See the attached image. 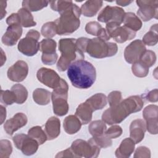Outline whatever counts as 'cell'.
Segmentation results:
<instances>
[{
    "label": "cell",
    "mask_w": 158,
    "mask_h": 158,
    "mask_svg": "<svg viewBox=\"0 0 158 158\" xmlns=\"http://www.w3.org/2000/svg\"><path fill=\"white\" fill-rule=\"evenodd\" d=\"M0 108H1V124H2L6 117V109L2 105H1Z\"/></svg>",
    "instance_id": "db71d44e"
},
{
    "label": "cell",
    "mask_w": 158,
    "mask_h": 158,
    "mask_svg": "<svg viewBox=\"0 0 158 158\" xmlns=\"http://www.w3.org/2000/svg\"><path fill=\"white\" fill-rule=\"evenodd\" d=\"M44 131L48 140H52L59 136L60 133V122L56 117H51L46 122Z\"/></svg>",
    "instance_id": "ffe728a7"
},
{
    "label": "cell",
    "mask_w": 158,
    "mask_h": 158,
    "mask_svg": "<svg viewBox=\"0 0 158 158\" xmlns=\"http://www.w3.org/2000/svg\"><path fill=\"white\" fill-rule=\"evenodd\" d=\"M27 122V115L23 113L18 112L12 118L6 120L4 124V128L9 135H12L15 131L26 125Z\"/></svg>",
    "instance_id": "ac0fdd59"
},
{
    "label": "cell",
    "mask_w": 158,
    "mask_h": 158,
    "mask_svg": "<svg viewBox=\"0 0 158 158\" xmlns=\"http://www.w3.org/2000/svg\"><path fill=\"white\" fill-rule=\"evenodd\" d=\"M51 8L60 14L62 12L67 9L70 6L73 2L72 1H49Z\"/></svg>",
    "instance_id": "74e56055"
},
{
    "label": "cell",
    "mask_w": 158,
    "mask_h": 158,
    "mask_svg": "<svg viewBox=\"0 0 158 158\" xmlns=\"http://www.w3.org/2000/svg\"><path fill=\"white\" fill-rule=\"evenodd\" d=\"M17 13L20 17L22 27L25 28H28L36 26V22L34 20L33 17L31 14V12L23 7H22L19 9Z\"/></svg>",
    "instance_id": "83f0119b"
},
{
    "label": "cell",
    "mask_w": 158,
    "mask_h": 158,
    "mask_svg": "<svg viewBox=\"0 0 158 158\" xmlns=\"http://www.w3.org/2000/svg\"><path fill=\"white\" fill-rule=\"evenodd\" d=\"M98 38H99L105 41H107L108 40H109L111 38L110 36H109V35L108 34L107 31H106V28H101V30H100V31L98 35Z\"/></svg>",
    "instance_id": "816d5d0a"
},
{
    "label": "cell",
    "mask_w": 158,
    "mask_h": 158,
    "mask_svg": "<svg viewBox=\"0 0 158 158\" xmlns=\"http://www.w3.org/2000/svg\"><path fill=\"white\" fill-rule=\"evenodd\" d=\"M123 25L136 32L142 27V22L140 19L133 12H126L123 21Z\"/></svg>",
    "instance_id": "d4e9b609"
},
{
    "label": "cell",
    "mask_w": 158,
    "mask_h": 158,
    "mask_svg": "<svg viewBox=\"0 0 158 158\" xmlns=\"http://www.w3.org/2000/svg\"><path fill=\"white\" fill-rule=\"evenodd\" d=\"M13 142L17 149L20 150L26 156H31L38 150V143L28 135L20 133L15 135L12 138Z\"/></svg>",
    "instance_id": "30bf717a"
},
{
    "label": "cell",
    "mask_w": 158,
    "mask_h": 158,
    "mask_svg": "<svg viewBox=\"0 0 158 158\" xmlns=\"http://www.w3.org/2000/svg\"><path fill=\"white\" fill-rule=\"evenodd\" d=\"M107 100L110 107L114 106L122 101V93L119 91H113L109 94Z\"/></svg>",
    "instance_id": "7bdbcfd3"
},
{
    "label": "cell",
    "mask_w": 158,
    "mask_h": 158,
    "mask_svg": "<svg viewBox=\"0 0 158 158\" xmlns=\"http://www.w3.org/2000/svg\"><path fill=\"white\" fill-rule=\"evenodd\" d=\"M81 125V122L75 115H70L66 117L63 122L64 129L69 135L77 133L80 130Z\"/></svg>",
    "instance_id": "603a6c76"
},
{
    "label": "cell",
    "mask_w": 158,
    "mask_h": 158,
    "mask_svg": "<svg viewBox=\"0 0 158 158\" xmlns=\"http://www.w3.org/2000/svg\"><path fill=\"white\" fill-rule=\"evenodd\" d=\"M92 108L93 111L103 109L107 104V97L103 93H96L85 101Z\"/></svg>",
    "instance_id": "484cf974"
},
{
    "label": "cell",
    "mask_w": 158,
    "mask_h": 158,
    "mask_svg": "<svg viewBox=\"0 0 158 158\" xmlns=\"http://www.w3.org/2000/svg\"><path fill=\"white\" fill-rule=\"evenodd\" d=\"M41 35L48 38L54 37L56 34V27L54 22H48L44 23L41 28Z\"/></svg>",
    "instance_id": "8d00e7d4"
},
{
    "label": "cell",
    "mask_w": 158,
    "mask_h": 158,
    "mask_svg": "<svg viewBox=\"0 0 158 158\" xmlns=\"http://www.w3.org/2000/svg\"><path fill=\"white\" fill-rule=\"evenodd\" d=\"M70 149L75 157L95 158L97 157L101 148L94 144L90 139L86 141L81 139H78L73 141Z\"/></svg>",
    "instance_id": "52a82bcc"
},
{
    "label": "cell",
    "mask_w": 158,
    "mask_h": 158,
    "mask_svg": "<svg viewBox=\"0 0 158 158\" xmlns=\"http://www.w3.org/2000/svg\"><path fill=\"white\" fill-rule=\"evenodd\" d=\"M146 50V48L145 44L141 40H134L125 48L124 51V58L127 62L133 64L139 60Z\"/></svg>",
    "instance_id": "4fadbf2b"
},
{
    "label": "cell",
    "mask_w": 158,
    "mask_h": 158,
    "mask_svg": "<svg viewBox=\"0 0 158 158\" xmlns=\"http://www.w3.org/2000/svg\"><path fill=\"white\" fill-rule=\"evenodd\" d=\"M28 135L31 138L35 139L39 144H43L48 140L45 131L40 126H35L31 127L28 130Z\"/></svg>",
    "instance_id": "1f68e13d"
},
{
    "label": "cell",
    "mask_w": 158,
    "mask_h": 158,
    "mask_svg": "<svg viewBox=\"0 0 158 158\" xmlns=\"http://www.w3.org/2000/svg\"><path fill=\"white\" fill-rule=\"evenodd\" d=\"M11 90L14 92L16 101L19 104L24 103L28 98V91L26 88L21 84H15L11 87Z\"/></svg>",
    "instance_id": "4dcf8cb0"
},
{
    "label": "cell",
    "mask_w": 158,
    "mask_h": 158,
    "mask_svg": "<svg viewBox=\"0 0 158 158\" xmlns=\"http://www.w3.org/2000/svg\"><path fill=\"white\" fill-rule=\"evenodd\" d=\"M158 35H157V24H154L151 26L150 30L143 37V42L144 44L148 46H154L157 43Z\"/></svg>",
    "instance_id": "d6a6232c"
},
{
    "label": "cell",
    "mask_w": 158,
    "mask_h": 158,
    "mask_svg": "<svg viewBox=\"0 0 158 158\" xmlns=\"http://www.w3.org/2000/svg\"><path fill=\"white\" fill-rule=\"evenodd\" d=\"M55 157L56 158H57V157H75V156L74 155V154L72 152L70 148H69L65 150H64L62 151L58 152Z\"/></svg>",
    "instance_id": "f907efd6"
},
{
    "label": "cell",
    "mask_w": 158,
    "mask_h": 158,
    "mask_svg": "<svg viewBox=\"0 0 158 158\" xmlns=\"http://www.w3.org/2000/svg\"><path fill=\"white\" fill-rule=\"evenodd\" d=\"M123 130L119 125H113L105 131V135L110 139H115L121 136Z\"/></svg>",
    "instance_id": "ee69618b"
},
{
    "label": "cell",
    "mask_w": 158,
    "mask_h": 158,
    "mask_svg": "<svg viewBox=\"0 0 158 158\" xmlns=\"http://www.w3.org/2000/svg\"><path fill=\"white\" fill-rule=\"evenodd\" d=\"M89 38L81 37L78 39H76V45L77 48L83 53L86 52V48L88 44Z\"/></svg>",
    "instance_id": "7dc6e473"
},
{
    "label": "cell",
    "mask_w": 158,
    "mask_h": 158,
    "mask_svg": "<svg viewBox=\"0 0 158 158\" xmlns=\"http://www.w3.org/2000/svg\"><path fill=\"white\" fill-rule=\"evenodd\" d=\"M106 130L107 127L106 123L100 120L93 121L88 126V131L93 137H98L104 135Z\"/></svg>",
    "instance_id": "f1b7e54d"
},
{
    "label": "cell",
    "mask_w": 158,
    "mask_h": 158,
    "mask_svg": "<svg viewBox=\"0 0 158 158\" xmlns=\"http://www.w3.org/2000/svg\"><path fill=\"white\" fill-rule=\"evenodd\" d=\"M56 42L51 38L43 40L40 43V51L42 54H50L56 52Z\"/></svg>",
    "instance_id": "836d02e7"
},
{
    "label": "cell",
    "mask_w": 158,
    "mask_h": 158,
    "mask_svg": "<svg viewBox=\"0 0 158 158\" xmlns=\"http://www.w3.org/2000/svg\"><path fill=\"white\" fill-rule=\"evenodd\" d=\"M90 139L100 148H106L111 146L112 144V139L107 137L105 134L98 137H92Z\"/></svg>",
    "instance_id": "60d3db41"
},
{
    "label": "cell",
    "mask_w": 158,
    "mask_h": 158,
    "mask_svg": "<svg viewBox=\"0 0 158 158\" xmlns=\"http://www.w3.org/2000/svg\"><path fill=\"white\" fill-rule=\"evenodd\" d=\"M67 76L72 85L79 89H88L95 82L96 71L90 62L84 59L77 60L67 69Z\"/></svg>",
    "instance_id": "7a4b0ae2"
},
{
    "label": "cell",
    "mask_w": 158,
    "mask_h": 158,
    "mask_svg": "<svg viewBox=\"0 0 158 158\" xmlns=\"http://www.w3.org/2000/svg\"><path fill=\"white\" fill-rule=\"evenodd\" d=\"M0 5H1V19H2L6 14V7L7 6V2L4 1H1Z\"/></svg>",
    "instance_id": "f5cc1de1"
},
{
    "label": "cell",
    "mask_w": 158,
    "mask_h": 158,
    "mask_svg": "<svg viewBox=\"0 0 158 158\" xmlns=\"http://www.w3.org/2000/svg\"><path fill=\"white\" fill-rule=\"evenodd\" d=\"M102 1H87L81 5V14L88 17H94L102 6Z\"/></svg>",
    "instance_id": "cb8c5ba5"
},
{
    "label": "cell",
    "mask_w": 158,
    "mask_h": 158,
    "mask_svg": "<svg viewBox=\"0 0 158 158\" xmlns=\"http://www.w3.org/2000/svg\"><path fill=\"white\" fill-rule=\"evenodd\" d=\"M143 106L144 102L140 96H129L106 109L102 115V120L108 125L120 123L131 114L139 112Z\"/></svg>",
    "instance_id": "6da1fadb"
},
{
    "label": "cell",
    "mask_w": 158,
    "mask_h": 158,
    "mask_svg": "<svg viewBox=\"0 0 158 158\" xmlns=\"http://www.w3.org/2000/svg\"><path fill=\"white\" fill-rule=\"evenodd\" d=\"M125 12L118 6H106L98 15V20L102 23L116 22L118 24L123 23Z\"/></svg>",
    "instance_id": "8fae6325"
},
{
    "label": "cell",
    "mask_w": 158,
    "mask_h": 158,
    "mask_svg": "<svg viewBox=\"0 0 158 158\" xmlns=\"http://www.w3.org/2000/svg\"><path fill=\"white\" fill-rule=\"evenodd\" d=\"M40 38L39 31L35 30H30L26 34V36L20 40L18 44V50L23 55L33 56L40 50V43L38 40Z\"/></svg>",
    "instance_id": "ba28073f"
},
{
    "label": "cell",
    "mask_w": 158,
    "mask_h": 158,
    "mask_svg": "<svg viewBox=\"0 0 158 158\" xmlns=\"http://www.w3.org/2000/svg\"><path fill=\"white\" fill-rule=\"evenodd\" d=\"M28 66L26 62L19 60L10 66L7 72V77L12 81L21 82L27 77Z\"/></svg>",
    "instance_id": "2e32d148"
},
{
    "label": "cell",
    "mask_w": 158,
    "mask_h": 158,
    "mask_svg": "<svg viewBox=\"0 0 158 158\" xmlns=\"http://www.w3.org/2000/svg\"><path fill=\"white\" fill-rule=\"evenodd\" d=\"M133 1H122V0H118L116 1V4L117 5L121 6H126L131 4Z\"/></svg>",
    "instance_id": "11a10c76"
},
{
    "label": "cell",
    "mask_w": 158,
    "mask_h": 158,
    "mask_svg": "<svg viewBox=\"0 0 158 158\" xmlns=\"http://www.w3.org/2000/svg\"><path fill=\"white\" fill-rule=\"evenodd\" d=\"M102 28V27L101 25V24L99 23L98 22L92 21L86 23L85 29L87 33L93 36H98Z\"/></svg>",
    "instance_id": "b9f144b4"
},
{
    "label": "cell",
    "mask_w": 158,
    "mask_h": 158,
    "mask_svg": "<svg viewBox=\"0 0 158 158\" xmlns=\"http://www.w3.org/2000/svg\"><path fill=\"white\" fill-rule=\"evenodd\" d=\"M59 50L61 56L57 62L60 72L67 70L70 64L77 60L85 59V55L76 45L75 38H62L59 41Z\"/></svg>",
    "instance_id": "277c9868"
},
{
    "label": "cell",
    "mask_w": 158,
    "mask_h": 158,
    "mask_svg": "<svg viewBox=\"0 0 158 158\" xmlns=\"http://www.w3.org/2000/svg\"><path fill=\"white\" fill-rule=\"evenodd\" d=\"M158 107L154 104L146 106L143 112V117L146 123V130L152 135L157 134Z\"/></svg>",
    "instance_id": "5bb4252c"
},
{
    "label": "cell",
    "mask_w": 158,
    "mask_h": 158,
    "mask_svg": "<svg viewBox=\"0 0 158 158\" xmlns=\"http://www.w3.org/2000/svg\"><path fill=\"white\" fill-rule=\"evenodd\" d=\"M12 152L11 143L7 139H1L0 141V157H9Z\"/></svg>",
    "instance_id": "ab89813d"
},
{
    "label": "cell",
    "mask_w": 158,
    "mask_h": 158,
    "mask_svg": "<svg viewBox=\"0 0 158 158\" xmlns=\"http://www.w3.org/2000/svg\"><path fill=\"white\" fill-rule=\"evenodd\" d=\"M146 131V127L144 120L139 118L134 120L130 125V138L135 144H138L144 139Z\"/></svg>",
    "instance_id": "d6986e66"
},
{
    "label": "cell",
    "mask_w": 158,
    "mask_h": 158,
    "mask_svg": "<svg viewBox=\"0 0 158 158\" xmlns=\"http://www.w3.org/2000/svg\"><path fill=\"white\" fill-rule=\"evenodd\" d=\"M69 86L62 78L57 87L51 93V99L54 113L57 116H64L68 113L69 106L67 102Z\"/></svg>",
    "instance_id": "8992f818"
},
{
    "label": "cell",
    "mask_w": 158,
    "mask_h": 158,
    "mask_svg": "<svg viewBox=\"0 0 158 158\" xmlns=\"http://www.w3.org/2000/svg\"><path fill=\"white\" fill-rule=\"evenodd\" d=\"M6 23L8 25L15 23H19L21 25L20 17L18 13H12L6 19Z\"/></svg>",
    "instance_id": "681fc988"
},
{
    "label": "cell",
    "mask_w": 158,
    "mask_h": 158,
    "mask_svg": "<svg viewBox=\"0 0 158 158\" xmlns=\"http://www.w3.org/2000/svg\"><path fill=\"white\" fill-rule=\"evenodd\" d=\"M146 99L151 102H156L158 101V91L157 89H154L149 91L145 96Z\"/></svg>",
    "instance_id": "c3c4849f"
},
{
    "label": "cell",
    "mask_w": 158,
    "mask_h": 158,
    "mask_svg": "<svg viewBox=\"0 0 158 158\" xmlns=\"http://www.w3.org/2000/svg\"><path fill=\"white\" fill-rule=\"evenodd\" d=\"M49 1L42 0H25L22 1V7L30 12H36L48 6Z\"/></svg>",
    "instance_id": "f546056e"
},
{
    "label": "cell",
    "mask_w": 158,
    "mask_h": 158,
    "mask_svg": "<svg viewBox=\"0 0 158 158\" xmlns=\"http://www.w3.org/2000/svg\"><path fill=\"white\" fill-rule=\"evenodd\" d=\"M117 51L118 47L115 43L107 42L99 38L89 39L86 48V52L91 57L96 59L114 56Z\"/></svg>",
    "instance_id": "5b68a950"
},
{
    "label": "cell",
    "mask_w": 158,
    "mask_h": 158,
    "mask_svg": "<svg viewBox=\"0 0 158 158\" xmlns=\"http://www.w3.org/2000/svg\"><path fill=\"white\" fill-rule=\"evenodd\" d=\"M137 6L139 9L137 15L144 22H147L153 18H157L158 1L143 0L136 1Z\"/></svg>",
    "instance_id": "7c38bea8"
},
{
    "label": "cell",
    "mask_w": 158,
    "mask_h": 158,
    "mask_svg": "<svg viewBox=\"0 0 158 158\" xmlns=\"http://www.w3.org/2000/svg\"><path fill=\"white\" fill-rule=\"evenodd\" d=\"M0 100L2 104L5 106H9L15 102L16 98L12 90H1Z\"/></svg>",
    "instance_id": "f35d334b"
},
{
    "label": "cell",
    "mask_w": 158,
    "mask_h": 158,
    "mask_svg": "<svg viewBox=\"0 0 158 158\" xmlns=\"http://www.w3.org/2000/svg\"><path fill=\"white\" fill-rule=\"evenodd\" d=\"M135 142L130 138H126L121 142L119 147L115 152L118 158H128L133 152L135 147Z\"/></svg>",
    "instance_id": "44dd1931"
},
{
    "label": "cell",
    "mask_w": 158,
    "mask_h": 158,
    "mask_svg": "<svg viewBox=\"0 0 158 158\" xmlns=\"http://www.w3.org/2000/svg\"><path fill=\"white\" fill-rule=\"evenodd\" d=\"M93 112L89 105L85 102L81 103L77 107L75 111V115L79 118L82 125H86L91 122Z\"/></svg>",
    "instance_id": "7402d4cb"
},
{
    "label": "cell",
    "mask_w": 158,
    "mask_h": 158,
    "mask_svg": "<svg viewBox=\"0 0 158 158\" xmlns=\"http://www.w3.org/2000/svg\"><path fill=\"white\" fill-rule=\"evenodd\" d=\"M156 55L154 51L151 50H146L138 61L141 62L149 68L156 63Z\"/></svg>",
    "instance_id": "d590c367"
},
{
    "label": "cell",
    "mask_w": 158,
    "mask_h": 158,
    "mask_svg": "<svg viewBox=\"0 0 158 158\" xmlns=\"http://www.w3.org/2000/svg\"><path fill=\"white\" fill-rule=\"evenodd\" d=\"M36 77L40 82L52 89L58 86L61 79L56 71L45 67L40 68L37 71Z\"/></svg>",
    "instance_id": "9a60e30c"
},
{
    "label": "cell",
    "mask_w": 158,
    "mask_h": 158,
    "mask_svg": "<svg viewBox=\"0 0 158 158\" xmlns=\"http://www.w3.org/2000/svg\"><path fill=\"white\" fill-rule=\"evenodd\" d=\"M33 101L39 105H47L51 99V93L43 88H36L33 92Z\"/></svg>",
    "instance_id": "4316f807"
},
{
    "label": "cell",
    "mask_w": 158,
    "mask_h": 158,
    "mask_svg": "<svg viewBox=\"0 0 158 158\" xmlns=\"http://www.w3.org/2000/svg\"><path fill=\"white\" fill-rule=\"evenodd\" d=\"M22 35V27L19 23L12 24L8 26L5 33L1 38L2 43L7 46L16 44Z\"/></svg>",
    "instance_id": "e0dca14e"
},
{
    "label": "cell",
    "mask_w": 158,
    "mask_h": 158,
    "mask_svg": "<svg viewBox=\"0 0 158 158\" xmlns=\"http://www.w3.org/2000/svg\"><path fill=\"white\" fill-rule=\"evenodd\" d=\"M1 66L3 65L4 63L6 62V55L4 54L3 51L2 49H1Z\"/></svg>",
    "instance_id": "9f6ffc18"
},
{
    "label": "cell",
    "mask_w": 158,
    "mask_h": 158,
    "mask_svg": "<svg viewBox=\"0 0 158 158\" xmlns=\"http://www.w3.org/2000/svg\"><path fill=\"white\" fill-rule=\"evenodd\" d=\"M106 30L108 34L117 43H123L128 40H131L136 36V32L128 27L116 22H109L106 23Z\"/></svg>",
    "instance_id": "9c48e42d"
},
{
    "label": "cell",
    "mask_w": 158,
    "mask_h": 158,
    "mask_svg": "<svg viewBox=\"0 0 158 158\" xmlns=\"http://www.w3.org/2000/svg\"><path fill=\"white\" fill-rule=\"evenodd\" d=\"M58 58V55L56 52L50 54H42L41 61L42 62L48 65H52L54 64Z\"/></svg>",
    "instance_id": "f6af8a7d"
},
{
    "label": "cell",
    "mask_w": 158,
    "mask_h": 158,
    "mask_svg": "<svg viewBox=\"0 0 158 158\" xmlns=\"http://www.w3.org/2000/svg\"><path fill=\"white\" fill-rule=\"evenodd\" d=\"M131 71L136 77L143 78L148 75L149 73V68L141 62L137 61L133 64L131 66Z\"/></svg>",
    "instance_id": "e575fe53"
},
{
    "label": "cell",
    "mask_w": 158,
    "mask_h": 158,
    "mask_svg": "<svg viewBox=\"0 0 158 158\" xmlns=\"http://www.w3.org/2000/svg\"><path fill=\"white\" fill-rule=\"evenodd\" d=\"M80 9L73 3L62 12L60 14V17L54 22L57 34L68 35L75 31L80 25Z\"/></svg>",
    "instance_id": "3957f363"
},
{
    "label": "cell",
    "mask_w": 158,
    "mask_h": 158,
    "mask_svg": "<svg viewBox=\"0 0 158 158\" xmlns=\"http://www.w3.org/2000/svg\"><path fill=\"white\" fill-rule=\"evenodd\" d=\"M135 158H150L151 157V151L146 146H139L136 148L135 154Z\"/></svg>",
    "instance_id": "bcb514c9"
}]
</instances>
